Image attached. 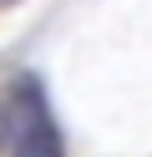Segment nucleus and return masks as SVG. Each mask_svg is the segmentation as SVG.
Wrapping results in <instances>:
<instances>
[{
    "label": "nucleus",
    "instance_id": "f03ea898",
    "mask_svg": "<svg viewBox=\"0 0 152 157\" xmlns=\"http://www.w3.org/2000/svg\"><path fill=\"white\" fill-rule=\"evenodd\" d=\"M10 147H15V112L0 101V152H10Z\"/></svg>",
    "mask_w": 152,
    "mask_h": 157
},
{
    "label": "nucleus",
    "instance_id": "f257e3e1",
    "mask_svg": "<svg viewBox=\"0 0 152 157\" xmlns=\"http://www.w3.org/2000/svg\"><path fill=\"white\" fill-rule=\"evenodd\" d=\"M10 157H66V147H61V137H56V122L46 117V101H41L36 86L20 91V106H15V147H10Z\"/></svg>",
    "mask_w": 152,
    "mask_h": 157
},
{
    "label": "nucleus",
    "instance_id": "7ed1b4c3",
    "mask_svg": "<svg viewBox=\"0 0 152 157\" xmlns=\"http://www.w3.org/2000/svg\"><path fill=\"white\" fill-rule=\"evenodd\" d=\"M0 5H10V0H0Z\"/></svg>",
    "mask_w": 152,
    "mask_h": 157
}]
</instances>
